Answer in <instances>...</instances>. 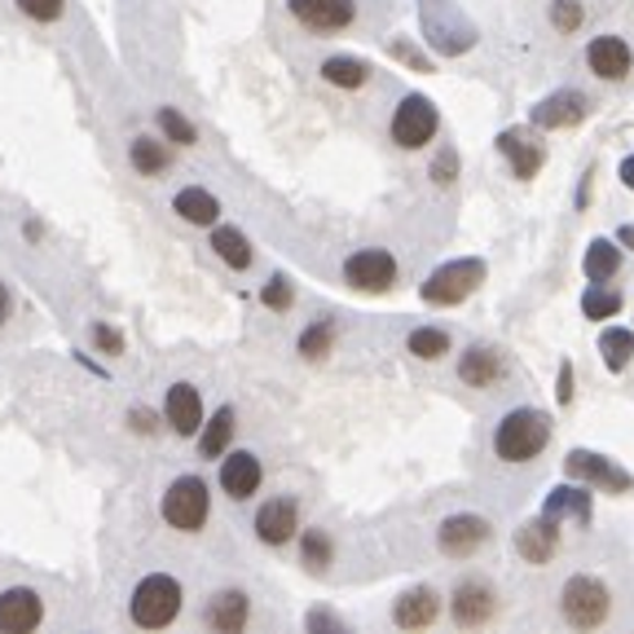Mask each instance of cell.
Listing matches in <instances>:
<instances>
[{
  "mask_svg": "<svg viewBox=\"0 0 634 634\" xmlns=\"http://www.w3.org/2000/svg\"><path fill=\"white\" fill-rule=\"evenodd\" d=\"M18 9H22L27 18H35V22H53V18H62L66 0H18Z\"/></svg>",
  "mask_w": 634,
  "mask_h": 634,
  "instance_id": "cell-38",
  "label": "cell"
},
{
  "mask_svg": "<svg viewBox=\"0 0 634 634\" xmlns=\"http://www.w3.org/2000/svg\"><path fill=\"white\" fill-rule=\"evenodd\" d=\"M392 53H397V57H405L410 66H419V71H432V66H427V57H423V53H414V49H405V44H392Z\"/></svg>",
  "mask_w": 634,
  "mask_h": 634,
  "instance_id": "cell-41",
  "label": "cell"
},
{
  "mask_svg": "<svg viewBox=\"0 0 634 634\" xmlns=\"http://www.w3.org/2000/svg\"><path fill=\"white\" fill-rule=\"evenodd\" d=\"M547 441H551V419L542 410H533V405H520V410H511L498 423L494 454L503 463H529V458H538L547 450Z\"/></svg>",
  "mask_w": 634,
  "mask_h": 634,
  "instance_id": "cell-1",
  "label": "cell"
},
{
  "mask_svg": "<svg viewBox=\"0 0 634 634\" xmlns=\"http://www.w3.org/2000/svg\"><path fill=\"white\" fill-rule=\"evenodd\" d=\"M498 150L507 155V163H511V172L516 177H538V168H542V146L533 141V133H520V128H507V133H498Z\"/></svg>",
  "mask_w": 634,
  "mask_h": 634,
  "instance_id": "cell-18",
  "label": "cell"
},
{
  "mask_svg": "<svg viewBox=\"0 0 634 634\" xmlns=\"http://www.w3.org/2000/svg\"><path fill=\"white\" fill-rule=\"evenodd\" d=\"M221 489H225L234 503L252 498V494L261 489V458H256L252 450H239V454H230V458L221 463Z\"/></svg>",
  "mask_w": 634,
  "mask_h": 634,
  "instance_id": "cell-17",
  "label": "cell"
},
{
  "mask_svg": "<svg viewBox=\"0 0 634 634\" xmlns=\"http://www.w3.org/2000/svg\"><path fill=\"white\" fill-rule=\"evenodd\" d=\"M485 542H489V525H485L480 516H450V520L441 525V533H436V547H441L445 556H454V560L476 556Z\"/></svg>",
  "mask_w": 634,
  "mask_h": 634,
  "instance_id": "cell-8",
  "label": "cell"
},
{
  "mask_svg": "<svg viewBox=\"0 0 634 634\" xmlns=\"http://www.w3.org/2000/svg\"><path fill=\"white\" fill-rule=\"evenodd\" d=\"M208 511H212V494L199 476H177L163 494V520L181 533H199L208 525Z\"/></svg>",
  "mask_w": 634,
  "mask_h": 634,
  "instance_id": "cell-3",
  "label": "cell"
},
{
  "mask_svg": "<svg viewBox=\"0 0 634 634\" xmlns=\"http://www.w3.org/2000/svg\"><path fill=\"white\" fill-rule=\"evenodd\" d=\"M172 212H177L181 221H190V225H216L221 203H216V194H208V190L190 186V190H181V194L172 199Z\"/></svg>",
  "mask_w": 634,
  "mask_h": 634,
  "instance_id": "cell-24",
  "label": "cell"
},
{
  "mask_svg": "<svg viewBox=\"0 0 634 634\" xmlns=\"http://www.w3.org/2000/svg\"><path fill=\"white\" fill-rule=\"evenodd\" d=\"M617 239H622V243L634 252V225H622V234H617Z\"/></svg>",
  "mask_w": 634,
  "mask_h": 634,
  "instance_id": "cell-46",
  "label": "cell"
},
{
  "mask_svg": "<svg viewBox=\"0 0 634 634\" xmlns=\"http://www.w3.org/2000/svg\"><path fill=\"white\" fill-rule=\"evenodd\" d=\"M516 551H520L529 564H547V560L560 551V520L538 516V520L520 525V529H516Z\"/></svg>",
  "mask_w": 634,
  "mask_h": 634,
  "instance_id": "cell-15",
  "label": "cell"
},
{
  "mask_svg": "<svg viewBox=\"0 0 634 634\" xmlns=\"http://www.w3.org/2000/svg\"><path fill=\"white\" fill-rule=\"evenodd\" d=\"M560 401H564V405L573 401V366H569V361L560 366Z\"/></svg>",
  "mask_w": 634,
  "mask_h": 634,
  "instance_id": "cell-42",
  "label": "cell"
},
{
  "mask_svg": "<svg viewBox=\"0 0 634 634\" xmlns=\"http://www.w3.org/2000/svg\"><path fill=\"white\" fill-rule=\"evenodd\" d=\"M321 626H335L326 613H309V631H321Z\"/></svg>",
  "mask_w": 634,
  "mask_h": 634,
  "instance_id": "cell-45",
  "label": "cell"
},
{
  "mask_svg": "<svg viewBox=\"0 0 634 634\" xmlns=\"http://www.w3.org/2000/svg\"><path fill=\"white\" fill-rule=\"evenodd\" d=\"M93 339H97V348H102V352H110V357H115V352H124V335H119V330H110V326H93Z\"/></svg>",
  "mask_w": 634,
  "mask_h": 634,
  "instance_id": "cell-40",
  "label": "cell"
},
{
  "mask_svg": "<svg viewBox=\"0 0 634 634\" xmlns=\"http://www.w3.org/2000/svg\"><path fill=\"white\" fill-rule=\"evenodd\" d=\"M208 626L212 631H243L247 626V595L243 591H221L212 604H208Z\"/></svg>",
  "mask_w": 634,
  "mask_h": 634,
  "instance_id": "cell-23",
  "label": "cell"
},
{
  "mask_svg": "<svg viewBox=\"0 0 634 634\" xmlns=\"http://www.w3.org/2000/svg\"><path fill=\"white\" fill-rule=\"evenodd\" d=\"M181 613V582L168 573H150L137 591H133V622L141 631H163L172 626Z\"/></svg>",
  "mask_w": 634,
  "mask_h": 634,
  "instance_id": "cell-2",
  "label": "cell"
},
{
  "mask_svg": "<svg viewBox=\"0 0 634 634\" xmlns=\"http://www.w3.org/2000/svg\"><path fill=\"white\" fill-rule=\"evenodd\" d=\"M344 278L357 292H388L397 283V261L383 247H366V252H352L344 261Z\"/></svg>",
  "mask_w": 634,
  "mask_h": 634,
  "instance_id": "cell-7",
  "label": "cell"
},
{
  "mask_svg": "<svg viewBox=\"0 0 634 634\" xmlns=\"http://www.w3.org/2000/svg\"><path fill=\"white\" fill-rule=\"evenodd\" d=\"M564 467H569V476L582 480V485H604V489H617V494H626L634 485L631 472L613 467L604 454H591V450H573V454L564 458Z\"/></svg>",
  "mask_w": 634,
  "mask_h": 634,
  "instance_id": "cell-9",
  "label": "cell"
},
{
  "mask_svg": "<svg viewBox=\"0 0 634 634\" xmlns=\"http://www.w3.org/2000/svg\"><path fill=\"white\" fill-rule=\"evenodd\" d=\"M454 172H458V155H454V150H441L436 163H432V181H436V186H450Z\"/></svg>",
  "mask_w": 634,
  "mask_h": 634,
  "instance_id": "cell-39",
  "label": "cell"
},
{
  "mask_svg": "<svg viewBox=\"0 0 634 634\" xmlns=\"http://www.w3.org/2000/svg\"><path fill=\"white\" fill-rule=\"evenodd\" d=\"M128 159H133V168H137L141 177H159V172L168 168V150H163L159 141H150V137H137L133 150H128Z\"/></svg>",
  "mask_w": 634,
  "mask_h": 634,
  "instance_id": "cell-30",
  "label": "cell"
},
{
  "mask_svg": "<svg viewBox=\"0 0 634 634\" xmlns=\"http://www.w3.org/2000/svg\"><path fill=\"white\" fill-rule=\"evenodd\" d=\"M587 97L578 93V88H560V93H551V97H542L538 106H533V124L538 128H573V124H582L587 119Z\"/></svg>",
  "mask_w": 634,
  "mask_h": 634,
  "instance_id": "cell-12",
  "label": "cell"
},
{
  "mask_svg": "<svg viewBox=\"0 0 634 634\" xmlns=\"http://www.w3.org/2000/svg\"><path fill=\"white\" fill-rule=\"evenodd\" d=\"M587 62H591V71L600 75V80H626L634 66V53L626 40H617V35H600V40H591V49H587Z\"/></svg>",
  "mask_w": 634,
  "mask_h": 634,
  "instance_id": "cell-16",
  "label": "cell"
},
{
  "mask_svg": "<svg viewBox=\"0 0 634 634\" xmlns=\"http://www.w3.org/2000/svg\"><path fill=\"white\" fill-rule=\"evenodd\" d=\"M410 352L423 357V361H436V357L450 352V335L436 330V326H419V330H410Z\"/></svg>",
  "mask_w": 634,
  "mask_h": 634,
  "instance_id": "cell-32",
  "label": "cell"
},
{
  "mask_svg": "<svg viewBox=\"0 0 634 634\" xmlns=\"http://www.w3.org/2000/svg\"><path fill=\"white\" fill-rule=\"evenodd\" d=\"M582 314L591 317V321L617 317V314H622V296H617V292H609L604 283H591V292L582 296Z\"/></svg>",
  "mask_w": 634,
  "mask_h": 634,
  "instance_id": "cell-31",
  "label": "cell"
},
{
  "mask_svg": "<svg viewBox=\"0 0 634 634\" xmlns=\"http://www.w3.org/2000/svg\"><path fill=\"white\" fill-rule=\"evenodd\" d=\"M230 436H234V410H230V405H221V410L212 414V423L203 427L199 454H203V458H221V454H225V445H230Z\"/></svg>",
  "mask_w": 634,
  "mask_h": 634,
  "instance_id": "cell-26",
  "label": "cell"
},
{
  "mask_svg": "<svg viewBox=\"0 0 634 634\" xmlns=\"http://www.w3.org/2000/svg\"><path fill=\"white\" fill-rule=\"evenodd\" d=\"M436 128H441V115H436V106H432L427 97H405V102L397 106V115H392V141H397L401 150L427 146V141L436 137Z\"/></svg>",
  "mask_w": 634,
  "mask_h": 634,
  "instance_id": "cell-5",
  "label": "cell"
},
{
  "mask_svg": "<svg viewBox=\"0 0 634 634\" xmlns=\"http://www.w3.org/2000/svg\"><path fill=\"white\" fill-rule=\"evenodd\" d=\"M40 617H44V604H40V595H35V591L13 587V591H4V595H0V631L4 634L35 631V626H40Z\"/></svg>",
  "mask_w": 634,
  "mask_h": 634,
  "instance_id": "cell-14",
  "label": "cell"
},
{
  "mask_svg": "<svg viewBox=\"0 0 634 634\" xmlns=\"http://www.w3.org/2000/svg\"><path fill=\"white\" fill-rule=\"evenodd\" d=\"M292 18L309 31H344L357 18V9L352 0H292Z\"/></svg>",
  "mask_w": 634,
  "mask_h": 634,
  "instance_id": "cell-11",
  "label": "cell"
},
{
  "mask_svg": "<svg viewBox=\"0 0 634 634\" xmlns=\"http://www.w3.org/2000/svg\"><path fill=\"white\" fill-rule=\"evenodd\" d=\"M551 22H556V31H578L582 27V0H556Z\"/></svg>",
  "mask_w": 634,
  "mask_h": 634,
  "instance_id": "cell-36",
  "label": "cell"
},
{
  "mask_svg": "<svg viewBox=\"0 0 634 634\" xmlns=\"http://www.w3.org/2000/svg\"><path fill=\"white\" fill-rule=\"evenodd\" d=\"M296 529H300V511L292 498H274L256 511V538L265 547H287L296 538Z\"/></svg>",
  "mask_w": 634,
  "mask_h": 634,
  "instance_id": "cell-10",
  "label": "cell"
},
{
  "mask_svg": "<svg viewBox=\"0 0 634 634\" xmlns=\"http://www.w3.org/2000/svg\"><path fill=\"white\" fill-rule=\"evenodd\" d=\"M9 317V292H4V283H0V321Z\"/></svg>",
  "mask_w": 634,
  "mask_h": 634,
  "instance_id": "cell-47",
  "label": "cell"
},
{
  "mask_svg": "<svg viewBox=\"0 0 634 634\" xmlns=\"http://www.w3.org/2000/svg\"><path fill=\"white\" fill-rule=\"evenodd\" d=\"M582 265H587V278H591V283H609V278L617 274V265H622V252H617L609 239H595V243L587 247V261H582Z\"/></svg>",
  "mask_w": 634,
  "mask_h": 634,
  "instance_id": "cell-27",
  "label": "cell"
},
{
  "mask_svg": "<svg viewBox=\"0 0 634 634\" xmlns=\"http://www.w3.org/2000/svg\"><path fill=\"white\" fill-rule=\"evenodd\" d=\"M450 613L458 626H485L494 617V591L485 582H463L450 600Z\"/></svg>",
  "mask_w": 634,
  "mask_h": 634,
  "instance_id": "cell-19",
  "label": "cell"
},
{
  "mask_svg": "<svg viewBox=\"0 0 634 634\" xmlns=\"http://www.w3.org/2000/svg\"><path fill=\"white\" fill-rule=\"evenodd\" d=\"M542 516H551V520H578V525H591V516H595L591 489H582V485H560V489H551V494H547V503H542Z\"/></svg>",
  "mask_w": 634,
  "mask_h": 634,
  "instance_id": "cell-20",
  "label": "cell"
},
{
  "mask_svg": "<svg viewBox=\"0 0 634 634\" xmlns=\"http://www.w3.org/2000/svg\"><path fill=\"white\" fill-rule=\"evenodd\" d=\"M330 339H335V321H317V326H309V330L300 335V352L317 361V357L330 352Z\"/></svg>",
  "mask_w": 634,
  "mask_h": 634,
  "instance_id": "cell-34",
  "label": "cell"
},
{
  "mask_svg": "<svg viewBox=\"0 0 634 634\" xmlns=\"http://www.w3.org/2000/svg\"><path fill=\"white\" fill-rule=\"evenodd\" d=\"M159 128H163V133H168V141H177V146H194V141H199L194 124H190L181 110H172V106H163V110H159Z\"/></svg>",
  "mask_w": 634,
  "mask_h": 634,
  "instance_id": "cell-33",
  "label": "cell"
},
{
  "mask_svg": "<svg viewBox=\"0 0 634 634\" xmlns=\"http://www.w3.org/2000/svg\"><path fill=\"white\" fill-rule=\"evenodd\" d=\"M458 374H463V383H472V388H489V383H498L503 361H498V352H494V348L476 344V348H467V352H463Z\"/></svg>",
  "mask_w": 634,
  "mask_h": 634,
  "instance_id": "cell-22",
  "label": "cell"
},
{
  "mask_svg": "<svg viewBox=\"0 0 634 634\" xmlns=\"http://www.w3.org/2000/svg\"><path fill=\"white\" fill-rule=\"evenodd\" d=\"M163 419L172 423L177 436H194L203 427V397L194 383H172L168 401H163Z\"/></svg>",
  "mask_w": 634,
  "mask_h": 634,
  "instance_id": "cell-13",
  "label": "cell"
},
{
  "mask_svg": "<svg viewBox=\"0 0 634 634\" xmlns=\"http://www.w3.org/2000/svg\"><path fill=\"white\" fill-rule=\"evenodd\" d=\"M480 283H485V261H476V256H467V261H450V265H441V270H432V274H427V283H423V300L445 309V305L467 300Z\"/></svg>",
  "mask_w": 634,
  "mask_h": 634,
  "instance_id": "cell-4",
  "label": "cell"
},
{
  "mask_svg": "<svg viewBox=\"0 0 634 634\" xmlns=\"http://www.w3.org/2000/svg\"><path fill=\"white\" fill-rule=\"evenodd\" d=\"M212 247H216V256H221L230 270H247V265H252V243H247L239 230H230V225L212 234Z\"/></svg>",
  "mask_w": 634,
  "mask_h": 634,
  "instance_id": "cell-28",
  "label": "cell"
},
{
  "mask_svg": "<svg viewBox=\"0 0 634 634\" xmlns=\"http://www.w3.org/2000/svg\"><path fill=\"white\" fill-rule=\"evenodd\" d=\"M622 181L634 190V155H626V159H622Z\"/></svg>",
  "mask_w": 634,
  "mask_h": 634,
  "instance_id": "cell-44",
  "label": "cell"
},
{
  "mask_svg": "<svg viewBox=\"0 0 634 634\" xmlns=\"http://www.w3.org/2000/svg\"><path fill=\"white\" fill-rule=\"evenodd\" d=\"M321 80L335 88H361L370 80V66L361 57H326L321 62Z\"/></svg>",
  "mask_w": 634,
  "mask_h": 634,
  "instance_id": "cell-25",
  "label": "cell"
},
{
  "mask_svg": "<svg viewBox=\"0 0 634 634\" xmlns=\"http://www.w3.org/2000/svg\"><path fill=\"white\" fill-rule=\"evenodd\" d=\"M600 352H604V366L609 370H626V361L634 357V335L626 326H609L600 335Z\"/></svg>",
  "mask_w": 634,
  "mask_h": 634,
  "instance_id": "cell-29",
  "label": "cell"
},
{
  "mask_svg": "<svg viewBox=\"0 0 634 634\" xmlns=\"http://www.w3.org/2000/svg\"><path fill=\"white\" fill-rule=\"evenodd\" d=\"M560 609H564L569 626L591 631V626H600V622L609 617V587H604V582H595V578H573V582L564 587Z\"/></svg>",
  "mask_w": 634,
  "mask_h": 634,
  "instance_id": "cell-6",
  "label": "cell"
},
{
  "mask_svg": "<svg viewBox=\"0 0 634 634\" xmlns=\"http://www.w3.org/2000/svg\"><path fill=\"white\" fill-rule=\"evenodd\" d=\"M305 564L317 569V573L330 564V538H326L321 529H309V533H305Z\"/></svg>",
  "mask_w": 634,
  "mask_h": 634,
  "instance_id": "cell-35",
  "label": "cell"
},
{
  "mask_svg": "<svg viewBox=\"0 0 634 634\" xmlns=\"http://www.w3.org/2000/svg\"><path fill=\"white\" fill-rule=\"evenodd\" d=\"M128 419H133V427H137V432H155V414H150V410H133Z\"/></svg>",
  "mask_w": 634,
  "mask_h": 634,
  "instance_id": "cell-43",
  "label": "cell"
},
{
  "mask_svg": "<svg viewBox=\"0 0 634 634\" xmlns=\"http://www.w3.org/2000/svg\"><path fill=\"white\" fill-rule=\"evenodd\" d=\"M261 300H265L270 309H292L296 292H292V283H287V278H270V283H265V292H261Z\"/></svg>",
  "mask_w": 634,
  "mask_h": 634,
  "instance_id": "cell-37",
  "label": "cell"
},
{
  "mask_svg": "<svg viewBox=\"0 0 634 634\" xmlns=\"http://www.w3.org/2000/svg\"><path fill=\"white\" fill-rule=\"evenodd\" d=\"M436 613H441V600H436V591L419 587V591H405V595L397 600V609H392V622H397L401 631H423V626H432V622H436Z\"/></svg>",
  "mask_w": 634,
  "mask_h": 634,
  "instance_id": "cell-21",
  "label": "cell"
}]
</instances>
